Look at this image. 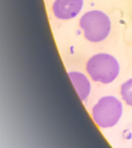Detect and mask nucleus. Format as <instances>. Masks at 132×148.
I'll return each instance as SVG.
<instances>
[{
    "mask_svg": "<svg viewBox=\"0 0 132 148\" xmlns=\"http://www.w3.org/2000/svg\"><path fill=\"white\" fill-rule=\"evenodd\" d=\"M68 76L76 89L80 99L82 101L85 100L90 92V83L87 77L84 74L76 71L69 72Z\"/></svg>",
    "mask_w": 132,
    "mask_h": 148,
    "instance_id": "nucleus-5",
    "label": "nucleus"
},
{
    "mask_svg": "<svg viewBox=\"0 0 132 148\" xmlns=\"http://www.w3.org/2000/svg\"><path fill=\"white\" fill-rule=\"evenodd\" d=\"M80 26L84 36L91 42H99L106 39L111 32V23L108 16L99 10H91L83 14Z\"/></svg>",
    "mask_w": 132,
    "mask_h": 148,
    "instance_id": "nucleus-2",
    "label": "nucleus"
},
{
    "mask_svg": "<svg viewBox=\"0 0 132 148\" xmlns=\"http://www.w3.org/2000/svg\"><path fill=\"white\" fill-rule=\"evenodd\" d=\"M120 95L128 106H132V78L121 85Z\"/></svg>",
    "mask_w": 132,
    "mask_h": 148,
    "instance_id": "nucleus-6",
    "label": "nucleus"
},
{
    "mask_svg": "<svg viewBox=\"0 0 132 148\" xmlns=\"http://www.w3.org/2000/svg\"><path fill=\"white\" fill-rule=\"evenodd\" d=\"M87 72L95 82L107 84L119 75L120 65L113 56L107 53L96 54L88 60Z\"/></svg>",
    "mask_w": 132,
    "mask_h": 148,
    "instance_id": "nucleus-1",
    "label": "nucleus"
},
{
    "mask_svg": "<svg viewBox=\"0 0 132 148\" xmlns=\"http://www.w3.org/2000/svg\"><path fill=\"white\" fill-rule=\"evenodd\" d=\"M123 113L121 102L113 96L102 97L92 110V117L95 123L101 128L113 127L120 120Z\"/></svg>",
    "mask_w": 132,
    "mask_h": 148,
    "instance_id": "nucleus-3",
    "label": "nucleus"
},
{
    "mask_svg": "<svg viewBox=\"0 0 132 148\" xmlns=\"http://www.w3.org/2000/svg\"><path fill=\"white\" fill-rule=\"evenodd\" d=\"M83 0H56L52 10L59 19L67 20L75 18L82 10Z\"/></svg>",
    "mask_w": 132,
    "mask_h": 148,
    "instance_id": "nucleus-4",
    "label": "nucleus"
}]
</instances>
